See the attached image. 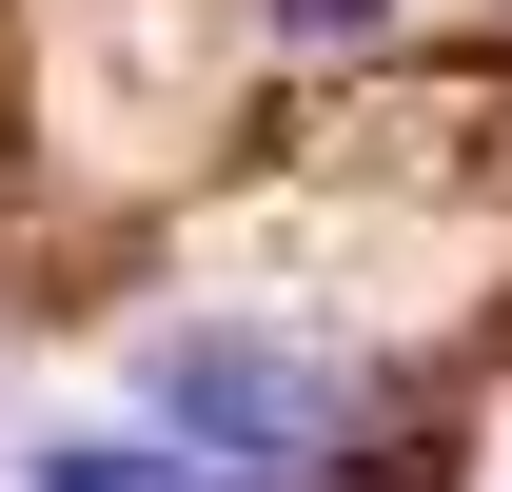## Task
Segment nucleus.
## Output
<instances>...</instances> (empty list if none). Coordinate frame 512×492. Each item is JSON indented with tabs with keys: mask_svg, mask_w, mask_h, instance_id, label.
<instances>
[{
	"mask_svg": "<svg viewBox=\"0 0 512 492\" xmlns=\"http://www.w3.org/2000/svg\"><path fill=\"white\" fill-rule=\"evenodd\" d=\"M296 20H316V40H335V20H355V0H296Z\"/></svg>",
	"mask_w": 512,
	"mask_h": 492,
	"instance_id": "nucleus-3",
	"label": "nucleus"
},
{
	"mask_svg": "<svg viewBox=\"0 0 512 492\" xmlns=\"http://www.w3.org/2000/svg\"><path fill=\"white\" fill-rule=\"evenodd\" d=\"M40 492H217L197 453H138V433H79V453H40Z\"/></svg>",
	"mask_w": 512,
	"mask_h": 492,
	"instance_id": "nucleus-1",
	"label": "nucleus"
},
{
	"mask_svg": "<svg viewBox=\"0 0 512 492\" xmlns=\"http://www.w3.org/2000/svg\"><path fill=\"white\" fill-rule=\"evenodd\" d=\"M434 473H453L434 433H394V473H335V492H434Z\"/></svg>",
	"mask_w": 512,
	"mask_h": 492,
	"instance_id": "nucleus-2",
	"label": "nucleus"
}]
</instances>
